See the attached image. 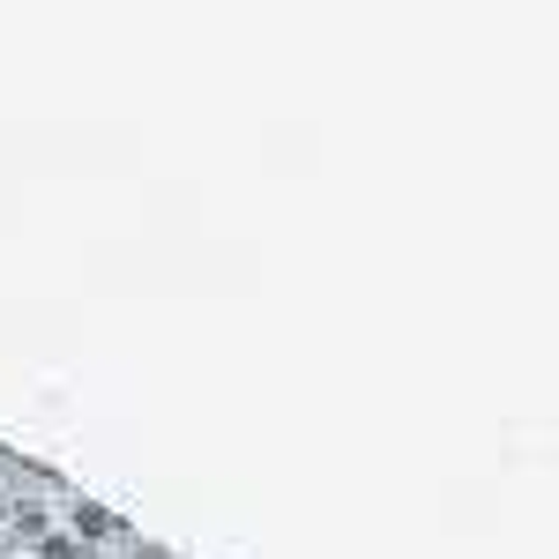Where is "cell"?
<instances>
[{"label": "cell", "mask_w": 559, "mask_h": 559, "mask_svg": "<svg viewBox=\"0 0 559 559\" xmlns=\"http://www.w3.org/2000/svg\"><path fill=\"white\" fill-rule=\"evenodd\" d=\"M38 559H75V537H45Z\"/></svg>", "instance_id": "7a4b0ae2"}, {"label": "cell", "mask_w": 559, "mask_h": 559, "mask_svg": "<svg viewBox=\"0 0 559 559\" xmlns=\"http://www.w3.org/2000/svg\"><path fill=\"white\" fill-rule=\"evenodd\" d=\"M75 537H83V545H105V537H120V522L105 515V508H90V500H83V508H75Z\"/></svg>", "instance_id": "6da1fadb"}]
</instances>
